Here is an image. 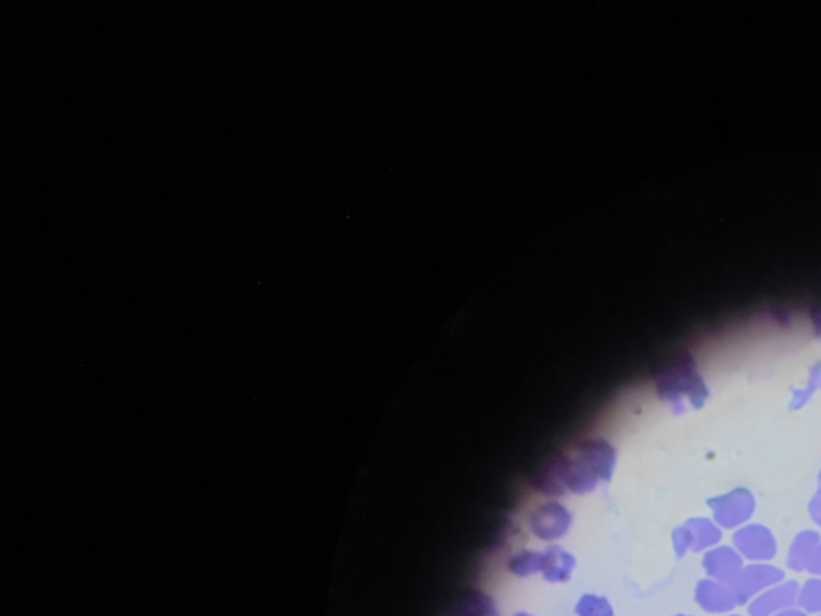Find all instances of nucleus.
<instances>
[{
	"mask_svg": "<svg viewBox=\"0 0 821 616\" xmlns=\"http://www.w3.org/2000/svg\"><path fill=\"white\" fill-rule=\"evenodd\" d=\"M780 616H802V615H801V613H786V615H780Z\"/></svg>",
	"mask_w": 821,
	"mask_h": 616,
	"instance_id": "f257e3e1",
	"label": "nucleus"
}]
</instances>
